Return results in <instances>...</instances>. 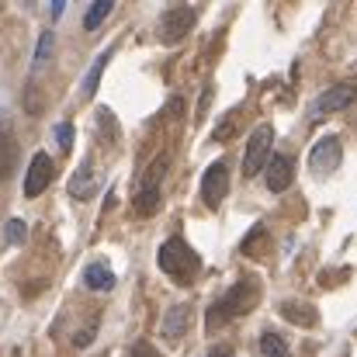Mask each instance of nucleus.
<instances>
[{
  "label": "nucleus",
  "instance_id": "obj_1",
  "mask_svg": "<svg viewBox=\"0 0 357 357\" xmlns=\"http://www.w3.org/2000/svg\"><path fill=\"white\" fill-rule=\"evenodd\" d=\"M156 264H160V271H163V274H170L177 284H188L191 271L198 267V260H195L191 246H188V243H184L181 236L167 239V243L160 246V253H156Z\"/></svg>",
  "mask_w": 357,
  "mask_h": 357
},
{
  "label": "nucleus",
  "instance_id": "obj_24",
  "mask_svg": "<svg viewBox=\"0 0 357 357\" xmlns=\"http://www.w3.org/2000/svg\"><path fill=\"white\" fill-rule=\"evenodd\" d=\"M56 139H59V149L70 153V149H73V125H70V121L56 125Z\"/></svg>",
  "mask_w": 357,
  "mask_h": 357
},
{
  "label": "nucleus",
  "instance_id": "obj_26",
  "mask_svg": "<svg viewBox=\"0 0 357 357\" xmlns=\"http://www.w3.org/2000/svg\"><path fill=\"white\" fill-rule=\"evenodd\" d=\"M73 344H77V347H87V344H94V323H91L87 330H80V333L73 337Z\"/></svg>",
  "mask_w": 357,
  "mask_h": 357
},
{
  "label": "nucleus",
  "instance_id": "obj_11",
  "mask_svg": "<svg viewBox=\"0 0 357 357\" xmlns=\"http://www.w3.org/2000/svg\"><path fill=\"white\" fill-rule=\"evenodd\" d=\"M188 326H191V305H170L167 316L160 319V333L167 340H174V344L188 333Z\"/></svg>",
  "mask_w": 357,
  "mask_h": 357
},
{
  "label": "nucleus",
  "instance_id": "obj_23",
  "mask_svg": "<svg viewBox=\"0 0 357 357\" xmlns=\"http://www.w3.org/2000/svg\"><path fill=\"white\" fill-rule=\"evenodd\" d=\"M49 52H52V31H45V35L38 38V49H35V70L49 63Z\"/></svg>",
  "mask_w": 357,
  "mask_h": 357
},
{
  "label": "nucleus",
  "instance_id": "obj_21",
  "mask_svg": "<svg viewBox=\"0 0 357 357\" xmlns=\"http://www.w3.org/2000/svg\"><path fill=\"white\" fill-rule=\"evenodd\" d=\"M236 135V112H229L226 119L215 125V132H212V142H229Z\"/></svg>",
  "mask_w": 357,
  "mask_h": 357
},
{
  "label": "nucleus",
  "instance_id": "obj_27",
  "mask_svg": "<svg viewBox=\"0 0 357 357\" xmlns=\"http://www.w3.org/2000/svg\"><path fill=\"white\" fill-rule=\"evenodd\" d=\"M208 357H233V347H215Z\"/></svg>",
  "mask_w": 357,
  "mask_h": 357
},
{
  "label": "nucleus",
  "instance_id": "obj_15",
  "mask_svg": "<svg viewBox=\"0 0 357 357\" xmlns=\"http://www.w3.org/2000/svg\"><path fill=\"white\" fill-rule=\"evenodd\" d=\"M108 59H112V49L101 52V56L94 59V66L87 70V77H84V98H94V94H98V84H101V73H105Z\"/></svg>",
  "mask_w": 357,
  "mask_h": 357
},
{
  "label": "nucleus",
  "instance_id": "obj_20",
  "mask_svg": "<svg viewBox=\"0 0 357 357\" xmlns=\"http://www.w3.org/2000/svg\"><path fill=\"white\" fill-rule=\"evenodd\" d=\"M167 156H156L153 163H149V170H146V177H142V188H160V181H163V174H167Z\"/></svg>",
  "mask_w": 357,
  "mask_h": 357
},
{
  "label": "nucleus",
  "instance_id": "obj_12",
  "mask_svg": "<svg viewBox=\"0 0 357 357\" xmlns=\"http://www.w3.org/2000/svg\"><path fill=\"white\" fill-rule=\"evenodd\" d=\"M281 316H284L288 323H295V326H305V330L319 323V312H316L309 302H284V305H281Z\"/></svg>",
  "mask_w": 357,
  "mask_h": 357
},
{
  "label": "nucleus",
  "instance_id": "obj_5",
  "mask_svg": "<svg viewBox=\"0 0 357 357\" xmlns=\"http://www.w3.org/2000/svg\"><path fill=\"white\" fill-rule=\"evenodd\" d=\"M195 10L191 7H170V10H163L160 14V38L167 42V45H174V42H181L191 28H195Z\"/></svg>",
  "mask_w": 357,
  "mask_h": 357
},
{
  "label": "nucleus",
  "instance_id": "obj_14",
  "mask_svg": "<svg viewBox=\"0 0 357 357\" xmlns=\"http://www.w3.org/2000/svg\"><path fill=\"white\" fill-rule=\"evenodd\" d=\"M94 188H98V181H94V170H91V163H84L77 174H73V181H70V195L73 198H91L94 195Z\"/></svg>",
  "mask_w": 357,
  "mask_h": 357
},
{
  "label": "nucleus",
  "instance_id": "obj_4",
  "mask_svg": "<svg viewBox=\"0 0 357 357\" xmlns=\"http://www.w3.org/2000/svg\"><path fill=\"white\" fill-rule=\"evenodd\" d=\"M357 98V87L354 84H337V87H330L326 94H319L316 101H312V108H309V115L319 121L326 119V115H333V112H344V108H351Z\"/></svg>",
  "mask_w": 357,
  "mask_h": 357
},
{
  "label": "nucleus",
  "instance_id": "obj_22",
  "mask_svg": "<svg viewBox=\"0 0 357 357\" xmlns=\"http://www.w3.org/2000/svg\"><path fill=\"white\" fill-rule=\"evenodd\" d=\"M3 236H7V243H10V246H17V243H24V239H28V226H24L21 219H10Z\"/></svg>",
  "mask_w": 357,
  "mask_h": 357
},
{
  "label": "nucleus",
  "instance_id": "obj_6",
  "mask_svg": "<svg viewBox=\"0 0 357 357\" xmlns=\"http://www.w3.org/2000/svg\"><path fill=\"white\" fill-rule=\"evenodd\" d=\"M340 160H344V146H340L337 135L319 139V142L312 146V153H309V167H312L316 174H333V170L340 167Z\"/></svg>",
  "mask_w": 357,
  "mask_h": 357
},
{
  "label": "nucleus",
  "instance_id": "obj_7",
  "mask_svg": "<svg viewBox=\"0 0 357 357\" xmlns=\"http://www.w3.org/2000/svg\"><path fill=\"white\" fill-rule=\"evenodd\" d=\"M229 195V167L226 163H212L202 177V198L208 208H219L222 198Z\"/></svg>",
  "mask_w": 357,
  "mask_h": 357
},
{
  "label": "nucleus",
  "instance_id": "obj_25",
  "mask_svg": "<svg viewBox=\"0 0 357 357\" xmlns=\"http://www.w3.org/2000/svg\"><path fill=\"white\" fill-rule=\"evenodd\" d=\"M128 357H163V354H160L156 347H149V344H142V340H139V344L128 351Z\"/></svg>",
  "mask_w": 357,
  "mask_h": 357
},
{
  "label": "nucleus",
  "instance_id": "obj_19",
  "mask_svg": "<svg viewBox=\"0 0 357 357\" xmlns=\"http://www.w3.org/2000/svg\"><path fill=\"white\" fill-rule=\"evenodd\" d=\"M264 246H267V229H264V226H253V233L243 239V253H246V257H260Z\"/></svg>",
  "mask_w": 357,
  "mask_h": 357
},
{
  "label": "nucleus",
  "instance_id": "obj_10",
  "mask_svg": "<svg viewBox=\"0 0 357 357\" xmlns=\"http://www.w3.org/2000/svg\"><path fill=\"white\" fill-rule=\"evenodd\" d=\"M291 177H295L291 156H284V153H274V156L267 160V191H274V195L288 191V188H291Z\"/></svg>",
  "mask_w": 357,
  "mask_h": 357
},
{
  "label": "nucleus",
  "instance_id": "obj_13",
  "mask_svg": "<svg viewBox=\"0 0 357 357\" xmlns=\"http://www.w3.org/2000/svg\"><path fill=\"white\" fill-rule=\"evenodd\" d=\"M84 284H87L91 291H112V288H115V274H112L105 264H91V267L84 271Z\"/></svg>",
  "mask_w": 357,
  "mask_h": 357
},
{
  "label": "nucleus",
  "instance_id": "obj_16",
  "mask_svg": "<svg viewBox=\"0 0 357 357\" xmlns=\"http://www.w3.org/2000/svg\"><path fill=\"white\" fill-rule=\"evenodd\" d=\"M156 208H160V188H139V195H135V215L149 219V215H156Z\"/></svg>",
  "mask_w": 357,
  "mask_h": 357
},
{
  "label": "nucleus",
  "instance_id": "obj_3",
  "mask_svg": "<svg viewBox=\"0 0 357 357\" xmlns=\"http://www.w3.org/2000/svg\"><path fill=\"white\" fill-rule=\"evenodd\" d=\"M257 298H260L257 281H253V278H243V281H236V284L229 288V295L219 302V309H222L226 319H236V316H246V312L257 305Z\"/></svg>",
  "mask_w": 357,
  "mask_h": 357
},
{
  "label": "nucleus",
  "instance_id": "obj_2",
  "mask_svg": "<svg viewBox=\"0 0 357 357\" xmlns=\"http://www.w3.org/2000/svg\"><path fill=\"white\" fill-rule=\"evenodd\" d=\"M271 142H274V128H271L267 121L250 132L246 153H243V174H246V177H257V174L264 170V163L271 160Z\"/></svg>",
  "mask_w": 357,
  "mask_h": 357
},
{
  "label": "nucleus",
  "instance_id": "obj_9",
  "mask_svg": "<svg viewBox=\"0 0 357 357\" xmlns=\"http://www.w3.org/2000/svg\"><path fill=\"white\" fill-rule=\"evenodd\" d=\"M17 170V135L10 128V121L0 119V184L10 181Z\"/></svg>",
  "mask_w": 357,
  "mask_h": 357
},
{
  "label": "nucleus",
  "instance_id": "obj_8",
  "mask_svg": "<svg viewBox=\"0 0 357 357\" xmlns=\"http://www.w3.org/2000/svg\"><path fill=\"white\" fill-rule=\"evenodd\" d=\"M52 181V160L49 153H35L31 156V167H28V177H24V195L28 198H38Z\"/></svg>",
  "mask_w": 357,
  "mask_h": 357
},
{
  "label": "nucleus",
  "instance_id": "obj_17",
  "mask_svg": "<svg viewBox=\"0 0 357 357\" xmlns=\"http://www.w3.org/2000/svg\"><path fill=\"white\" fill-rule=\"evenodd\" d=\"M260 351H264L267 357H291L288 344H284V337L274 333V330H264V333H260Z\"/></svg>",
  "mask_w": 357,
  "mask_h": 357
},
{
  "label": "nucleus",
  "instance_id": "obj_28",
  "mask_svg": "<svg viewBox=\"0 0 357 357\" xmlns=\"http://www.w3.org/2000/svg\"><path fill=\"white\" fill-rule=\"evenodd\" d=\"M63 10H66V0H56V3H52V17H59Z\"/></svg>",
  "mask_w": 357,
  "mask_h": 357
},
{
  "label": "nucleus",
  "instance_id": "obj_18",
  "mask_svg": "<svg viewBox=\"0 0 357 357\" xmlns=\"http://www.w3.org/2000/svg\"><path fill=\"white\" fill-rule=\"evenodd\" d=\"M112 7H115L112 0H94V3H91V10H87V17H84V28H87V31H94V28L112 14Z\"/></svg>",
  "mask_w": 357,
  "mask_h": 357
}]
</instances>
